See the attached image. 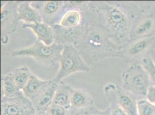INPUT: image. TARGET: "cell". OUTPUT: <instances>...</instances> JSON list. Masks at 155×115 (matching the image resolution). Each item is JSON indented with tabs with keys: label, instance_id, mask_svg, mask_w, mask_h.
<instances>
[{
	"label": "cell",
	"instance_id": "6da1fadb",
	"mask_svg": "<svg viewBox=\"0 0 155 115\" xmlns=\"http://www.w3.org/2000/svg\"><path fill=\"white\" fill-rule=\"evenodd\" d=\"M138 8L129 2L87 1L86 16L107 32L120 47L130 40L131 30L138 19Z\"/></svg>",
	"mask_w": 155,
	"mask_h": 115
},
{
	"label": "cell",
	"instance_id": "7a4b0ae2",
	"mask_svg": "<svg viewBox=\"0 0 155 115\" xmlns=\"http://www.w3.org/2000/svg\"><path fill=\"white\" fill-rule=\"evenodd\" d=\"M84 32L75 47L84 61L91 66L107 58H120L121 47L101 26L86 16L84 9Z\"/></svg>",
	"mask_w": 155,
	"mask_h": 115
},
{
	"label": "cell",
	"instance_id": "3957f363",
	"mask_svg": "<svg viewBox=\"0 0 155 115\" xmlns=\"http://www.w3.org/2000/svg\"><path fill=\"white\" fill-rule=\"evenodd\" d=\"M122 88L138 100L145 98L151 86L147 71L141 64H131L123 71L121 76Z\"/></svg>",
	"mask_w": 155,
	"mask_h": 115
},
{
	"label": "cell",
	"instance_id": "277c9868",
	"mask_svg": "<svg viewBox=\"0 0 155 115\" xmlns=\"http://www.w3.org/2000/svg\"><path fill=\"white\" fill-rule=\"evenodd\" d=\"M64 45L53 43L47 45L38 40L32 45L11 52L12 57H28L47 66H55L60 61Z\"/></svg>",
	"mask_w": 155,
	"mask_h": 115
},
{
	"label": "cell",
	"instance_id": "5b68a950",
	"mask_svg": "<svg viewBox=\"0 0 155 115\" xmlns=\"http://www.w3.org/2000/svg\"><path fill=\"white\" fill-rule=\"evenodd\" d=\"M58 72L52 79L60 83L66 77L78 72L89 73L90 66L82 57L80 52L74 45H64L59 61Z\"/></svg>",
	"mask_w": 155,
	"mask_h": 115
},
{
	"label": "cell",
	"instance_id": "8992f818",
	"mask_svg": "<svg viewBox=\"0 0 155 115\" xmlns=\"http://www.w3.org/2000/svg\"><path fill=\"white\" fill-rule=\"evenodd\" d=\"M155 46V35L130 40L126 45L121 47L120 58L131 64H137L138 59L141 61L147 57V53Z\"/></svg>",
	"mask_w": 155,
	"mask_h": 115
},
{
	"label": "cell",
	"instance_id": "52a82bcc",
	"mask_svg": "<svg viewBox=\"0 0 155 115\" xmlns=\"http://www.w3.org/2000/svg\"><path fill=\"white\" fill-rule=\"evenodd\" d=\"M19 3V1H9L1 8V42L2 45L8 43L9 35L16 32L19 24L18 13Z\"/></svg>",
	"mask_w": 155,
	"mask_h": 115
},
{
	"label": "cell",
	"instance_id": "ba28073f",
	"mask_svg": "<svg viewBox=\"0 0 155 115\" xmlns=\"http://www.w3.org/2000/svg\"><path fill=\"white\" fill-rule=\"evenodd\" d=\"M31 5L40 13L43 22L53 26L58 24L67 10L66 1H31Z\"/></svg>",
	"mask_w": 155,
	"mask_h": 115
},
{
	"label": "cell",
	"instance_id": "9c48e42d",
	"mask_svg": "<svg viewBox=\"0 0 155 115\" xmlns=\"http://www.w3.org/2000/svg\"><path fill=\"white\" fill-rule=\"evenodd\" d=\"M36 112L32 101L23 93L13 98L1 97V115H35Z\"/></svg>",
	"mask_w": 155,
	"mask_h": 115
},
{
	"label": "cell",
	"instance_id": "30bf717a",
	"mask_svg": "<svg viewBox=\"0 0 155 115\" xmlns=\"http://www.w3.org/2000/svg\"><path fill=\"white\" fill-rule=\"evenodd\" d=\"M52 26L55 43L62 45H72L75 46L84 32V21L82 26L73 28H64L58 24Z\"/></svg>",
	"mask_w": 155,
	"mask_h": 115
},
{
	"label": "cell",
	"instance_id": "8fae6325",
	"mask_svg": "<svg viewBox=\"0 0 155 115\" xmlns=\"http://www.w3.org/2000/svg\"><path fill=\"white\" fill-rule=\"evenodd\" d=\"M59 83L52 79L48 80L45 86L38 95L31 101L37 112H46L53 103L54 96Z\"/></svg>",
	"mask_w": 155,
	"mask_h": 115
},
{
	"label": "cell",
	"instance_id": "7c38bea8",
	"mask_svg": "<svg viewBox=\"0 0 155 115\" xmlns=\"http://www.w3.org/2000/svg\"><path fill=\"white\" fill-rule=\"evenodd\" d=\"M22 26L23 28L30 29L36 36L37 40L47 45L54 43V32L52 26L44 22H38L32 24L24 23Z\"/></svg>",
	"mask_w": 155,
	"mask_h": 115
},
{
	"label": "cell",
	"instance_id": "4fadbf2b",
	"mask_svg": "<svg viewBox=\"0 0 155 115\" xmlns=\"http://www.w3.org/2000/svg\"><path fill=\"white\" fill-rule=\"evenodd\" d=\"M117 101L128 115H137V101L136 97L116 85Z\"/></svg>",
	"mask_w": 155,
	"mask_h": 115
},
{
	"label": "cell",
	"instance_id": "5bb4252c",
	"mask_svg": "<svg viewBox=\"0 0 155 115\" xmlns=\"http://www.w3.org/2000/svg\"><path fill=\"white\" fill-rule=\"evenodd\" d=\"M87 1L82 8L67 9L60 20L58 24L64 28H73L82 26L84 23V10L86 5Z\"/></svg>",
	"mask_w": 155,
	"mask_h": 115
},
{
	"label": "cell",
	"instance_id": "9a60e30c",
	"mask_svg": "<svg viewBox=\"0 0 155 115\" xmlns=\"http://www.w3.org/2000/svg\"><path fill=\"white\" fill-rule=\"evenodd\" d=\"M155 26V20L152 16H146L142 19L137 20L131 30L130 40L154 35L152 32Z\"/></svg>",
	"mask_w": 155,
	"mask_h": 115
},
{
	"label": "cell",
	"instance_id": "2e32d148",
	"mask_svg": "<svg viewBox=\"0 0 155 115\" xmlns=\"http://www.w3.org/2000/svg\"><path fill=\"white\" fill-rule=\"evenodd\" d=\"M18 13L20 20L25 24L43 22L38 11L31 5V1H20L18 7Z\"/></svg>",
	"mask_w": 155,
	"mask_h": 115
},
{
	"label": "cell",
	"instance_id": "e0dca14e",
	"mask_svg": "<svg viewBox=\"0 0 155 115\" xmlns=\"http://www.w3.org/2000/svg\"><path fill=\"white\" fill-rule=\"evenodd\" d=\"M116 87V84L112 83H107L104 87V92L110 105L108 115H128L117 101Z\"/></svg>",
	"mask_w": 155,
	"mask_h": 115
},
{
	"label": "cell",
	"instance_id": "ac0fdd59",
	"mask_svg": "<svg viewBox=\"0 0 155 115\" xmlns=\"http://www.w3.org/2000/svg\"><path fill=\"white\" fill-rule=\"evenodd\" d=\"M94 105V100L89 92L82 89H73L71 108L83 109Z\"/></svg>",
	"mask_w": 155,
	"mask_h": 115
},
{
	"label": "cell",
	"instance_id": "d6986e66",
	"mask_svg": "<svg viewBox=\"0 0 155 115\" xmlns=\"http://www.w3.org/2000/svg\"><path fill=\"white\" fill-rule=\"evenodd\" d=\"M73 89L71 85L61 82L55 92L53 104L64 107L68 109L71 108V100Z\"/></svg>",
	"mask_w": 155,
	"mask_h": 115
},
{
	"label": "cell",
	"instance_id": "ffe728a7",
	"mask_svg": "<svg viewBox=\"0 0 155 115\" xmlns=\"http://www.w3.org/2000/svg\"><path fill=\"white\" fill-rule=\"evenodd\" d=\"M47 81L48 80L41 79L37 76L32 74L26 86L21 90L23 94L32 101L44 88Z\"/></svg>",
	"mask_w": 155,
	"mask_h": 115
},
{
	"label": "cell",
	"instance_id": "44dd1931",
	"mask_svg": "<svg viewBox=\"0 0 155 115\" xmlns=\"http://www.w3.org/2000/svg\"><path fill=\"white\" fill-rule=\"evenodd\" d=\"M1 97H2L13 98L23 93L22 91L16 85L10 73L1 76Z\"/></svg>",
	"mask_w": 155,
	"mask_h": 115
},
{
	"label": "cell",
	"instance_id": "7402d4cb",
	"mask_svg": "<svg viewBox=\"0 0 155 115\" xmlns=\"http://www.w3.org/2000/svg\"><path fill=\"white\" fill-rule=\"evenodd\" d=\"M10 73L12 76L16 85L20 90H22L25 88L32 74L30 69L27 66L16 68L11 71Z\"/></svg>",
	"mask_w": 155,
	"mask_h": 115
},
{
	"label": "cell",
	"instance_id": "603a6c76",
	"mask_svg": "<svg viewBox=\"0 0 155 115\" xmlns=\"http://www.w3.org/2000/svg\"><path fill=\"white\" fill-rule=\"evenodd\" d=\"M137 115H155V105L146 98L137 101Z\"/></svg>",
	"mask_w": 155,
	"mask_h": 115
},
{
	"label": "cell",
	"instance_id": "cb8c5ba5",
	"mask_svg": "<svg viewBox=\"0 0 155 115\" xmlns=\"http://www.w3.org/2000/svg\"><path fill=\"white\" fill-rule=\"evenodd\" d=\"M141 62V64L148 74L151 85L155 86V64L153 58L147 56L143 58Z\"/></svg>",
	"mask_w": 155,
	"mask_h": 115
},
{
	"label": "cell",
	"instance_id": "d4e9b609",
	"mask_svg": "<svg viewBox=\"0 0 155 115\" xmlns=\"http://www.w3.org/2000/svg\"><path fill=\"white\" fill-rule=\"evenodd\" d=\"M68 110L64 107L52 103L46 113L48 115H68Z\"/></svg>",
	"mask_w": 155,
	"mask_h": 115
},
{
	"label": "cell",
	"instance_id": "484cf974",
	"mask_svg": "<svg viewBox=\"0 0 155 115\" xmlns=\"http://www.w3.org/2000/svg\"><path fill=\"white\" fill-rule=\"evenodd\" d=\"M98 109L94 105L83 109H75L70 108L68 110V115H91Z\"/></svg>",
	"mask_w": 155,
	"mask_h": 115
},
{
	"label": "cell",
	"instance_id": "4316f807",
	"mask_svg": "<svg viewBox=\"0 0 155 115\" xmlns=\"http://www.w3.org/2000/svg\"><path fill=\"white\" fill-rule=\"evenodd\" d=\"M146 98L155 105V86L151 85L149 88Z\"/></svg>",
	"mask_w": 155,
	"mask_h": 115
},
{
	"label": "cell",
	"instance_id": "83f0119b",
	"mask_svg": "<svg viewBox=\"0 0 155 115\" xmlns=\"http://www.w3.org/2000/svg\"><path fill=\"white\" fill-rule=\"evenodd\" d=\"M91 115H108V109H107L105 110H100L97 109V110L94 112Z\"/></svg>",
	"mask_w": 155,
	"mask_h": 115
},
{
	"label": "cell",
	"instance_id": "f1b7e54d",
	"mask_svg": "<svg viewBox=\"0 0 155 115\" xmlns=\"http://www.w3.org/2000/svg\"><path fill=\"white\" fill-rule=\"evenodd\" d=\"M35 115H48L46 112H37Z\"/></svg>",
	"mask_w": 155,
	"mask_h": 115
},
{
	"label": "cell",
	"instance_id": "f546056e",
	"mask_svg": "<svg viewBox=\"0 0 155 115\" xmlns=\"http://www.w3.org/2000/svg\"><path fill=\"white\" fill-rule=\"evenodd\" d=\"M153 61H154V62H155V59H153Z\"/></svg>",
	"mask_w": 155,
	"mask_h": 115
}]
</instances>
